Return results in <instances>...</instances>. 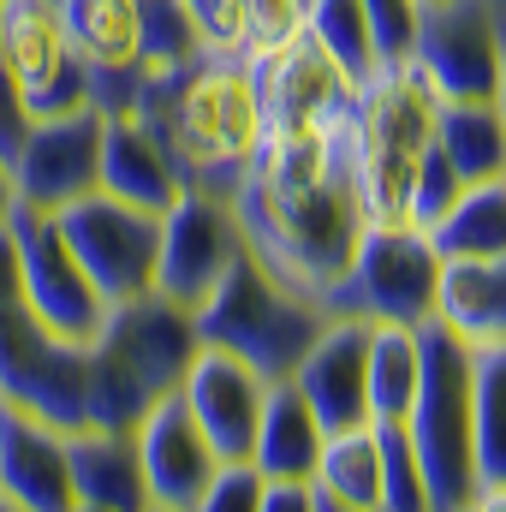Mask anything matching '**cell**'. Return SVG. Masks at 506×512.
<instances>
[{"instance_id":"obj_37","label":"cell","mask_w":506,"mask_h":512,"mask_svg":"<svg viewBox=\"0 0 506 512\" xmlns=\"http://www.w3.org/2000/svg\"><path fill=\"white\" fill-rule=\"evenodd\" d=\"M24 131H30V102H24L18 78L6 72V60H0V161H12V155H18Z\"/></svg>"},{"instance_id":"obj_1","label":"cell","mask_w":506,"mask_h":512,"mask_svg":"<svg viewBox=\"0 0 506 512\" xmlns=\"http://www.w3.org/2000/svg\"><path fill=\"white\" fill-rule=\"evenodd\" d=\"M233 215L245 245L322 304L370 227L352 167V114L322 131H262V149L233 185Z\"/></svg>"},{"instance_id":"obj_5","label":"cell","mask_w":506,"mask_h":512,"mask_svg":"<svg viewBox=\"0 0 506 512\" xmlns=\"http://www.w3.org/2000/svg\"><path fill=\"white\" fill-rule=\"evenodd\" d=\"M191 322H197V340L203 346H221V352L245 358L256 376L280 382V376L298 370V358L322 334L328 310L310 292H298L292 280H280L245 245V251L227 262V274L203 292V304L191 310Z\"/></svg>"},{"instance_id":"obj_18","label":"cell","mask_w":506,"mask_h":512,"mask_svg":"<svg viewBox=\"0 0 506 512\" xmlns=\"http://www.w3.org/2000/svg\"><path fill=\"white\" fill-rule=\"evenodd\" d=\"M179 393H185L191 417L203 423V435H209V447L221 459H251L256 417H262V399H268V376H256L245 358H233L221 346H197Z\"/></svg>"},{"instance_id":"obj_27","label":"cell","mask_w":506,"mask_h":512,"mask_svg":"<svg viewBox=\"0 0 506 512\" xmlns=\"http://www.w3.org/2000/svg\"><path fill=\"white\" fill-rule=\"evenodd\" d=\"M417 328L411 322H370V358H364V405L370 423H399L417 393Z\"/></svg>"},{"instance_id":"obj_34","label":"cell","mask_w":506,"mask_h":512,"mask_svg":"<svg viewBox=\"0 0 506 512\" xmlns=\"http://www.w3.org/2000/svg\"><path fill=\"white\" fill-rule=\"evenodd\" d=\"M459 191H465V179L453 173V161H447L441 149H429V155H423V167H417V179H411L405 227H423V233H429V227H435V215H441Z\"/></svg>"},{"instance_id":"obj_20","label":"cell","mask_w":506,"mask_h":512,"mask_svg":"<svg viewBox=\"0 0 506 512\" xmlns=\"http://www.w3.org/2000/svg\"><path fill=\"white\" fill-rule=\"evenodd\" d=\"M66 459H72V512H149L131 429L78 423L66 429Z\"/></svg>"},{"instance_id":"obj_8","label":"cell","mask_w":506,"mask_h":512,"mask_svg":"<svg viewBox=\"0 0 506 512\" xmlns=\"http://www.w3.org/2000/svg\"><path fill=\"white\" fill-rule=\"evenodd\" d=\"M435 280L441 251L429 245L423 227L405 221H370L346 274L328 286L322 310L328 316H370V322H429L435 316Z\"/></svg>"},{"instance_id":"obj_32","label":"cell","mask_w":506,"mask_h":512,"mask_svg":"<svg viewBox=\"0 0 506 512\" xmlns=\"http://www.w3.org/2000/svg\"><path fill=\"white\" fill-rule=\"evenodd\" d=\"M381 441V512H429V483H423V459L405 441L399 423H376Z\"/></svg>"},{"instance_id":"obj_15","label":"cell","mask_w":506,"mask_h":512,"mask_svg":"<svg viewBox=\"0 0 506 512\" xmlns=\"http://www.w3.org/2000/svg\"><path fill=\"white\" fill-rule=\"evenodd\" d=\"M102 126L108 114L102 108H72V114H48V120H30L18 155H12V185H18V203L24 209H66L72 197L96 191L102 179Z\"/></svg>"},{"instance_id":"obj_33","label":"cell","mask_w":506,"mask_h":512,"mask_svg":"<svg viewBox=\"0 0 506 512\" xmlns=\"http://www.w3.org/2000/svg\"><path fill=\"white\" fill-rule=\"evenodd\" d=\"M292 30H304V0H245L239 6V60L286 42Z\"/></svg>"},{"instance_id":"obj_31","label":"cell","mask_w":506,"mask_h":512,"mask_svg":"<svg viewBox=\"0 0 506 512\" xmlns=\"http://www.w3.org/2000/svg\"><path fill=\"white\" fill-rule=\"evenodd\" d=\"M137 18H143V36H137L143 66H185L203 54V30L185 0H137Z\"/></svg>"},{"instance_id":"obj_25","label":"cell","mask_w":506,"mask_h":512,"mask_svg":"<svg viewBox=\"0 0 506 512\" xmlns=\"http://www.w3.org/2000/svg\"><path fill=\"white\" fill-rule=\"evenodd\" d=\"M435 149L453 161L465 185L506 179V114L495 102H441L435 108Z\"/></svg>"},{"instance_id":"obj_4","label":"cell","mask_w":506,"mask_h":512,"mask_svg":"<svg viewBox=\"0 0 506 512\" xmlns=\"http://www.w3.org/2000/svg\"><path fill=\"white\" fill-rule=\"evenodd\" d=\"M435 108L441 90L429 72L405 60H381L376 72L358 84L352 102V167H358V197L370 221H405L411 179L423 155L435 149Z\"/></svg>"},{"instance_id":"obj_28","label":"cell","mask_w":506,"mask_h":512,"mask_svg":"<svg viewBox=\"0 0 506 512\" xmlns=\"http://www.w3.org/2000/svg\"><path fill=\"white\" fill-rule=\"evenodd\" d=\"M429 245L441 256H501L506 251V179L465 185L429 227Z\"/></svg>"},{"instance_id":"obj_14","label":"cell","mask_w":506,"mask_h":512,"mask_svg":"<svg viewBox=\"0 0 506 512\" xmlns=\"http://www.w3.org/2000/svg\"><path fill=\"white\" fill-rule=\"evenodd\" d=\"M0 60L18 78L30 120L72 114L90 102V66L72 54L54 0H6L0 12Z\"/></svg>"},{"instance_id":"obj_23","label":"cell","mask_w":506,"mask_h":512,"mask_svg":"<svg viewBox=\"0 0 506 512\" xmlns=\"http://www.w3.org/2000/svg\"><path fill=\"white\" fill-rule=\"evenodd\" d=\"M322 417L310 411V399L286 382H268V399H262V417H256V441H251V465L262 477H298L310 483L316 477V459H322Z\"/></svg>"},{"instance_id":"obj_12","label":"cell","mask_w":506,"mask_h":512,"mask_svg":"<svg viewBox=\"0 0 506 512\" xmlns=\"http://www.w3.org/2000/svg\"><path fill=\"white\" fill-rule=\"evenodd\" d=\"M501 30L506 24L489 0H423L411 60L429 72L441 102H495Z\"/></svg>"},{"instance_id":"obj_26","label":"cell","mask_w":506,"mask_h":512,"mask_svg":"<svg viewBox=\"0 0 506 512\" xmlns=\"http://www.w3.org/2000/svg\"><path fill=\"white\" fill-rule=\"evenodd\" d=\"M54 12L84 66H137V0H54Z\"/></svg>"},{"instance_id":"obj_21","label":"cell","mask_w":506,"mask_h":512,"mask_svg":"<svg viewBox=\"0 0 506 512\" xmlns=\"http://www.w3.org/2000/svg\"><path fill=\"white\" fill-rule=\"evenodd\" d=\"M435 322L453 328L465 346H501L506 340V251L501 256H441Z\"/></svg>"},{"instance_id":"obj_16","label":"cell","mask_w":506,"mask_h":512,"mask_svg":"<svg viewBox=\"0 0 506 512\" xmlns=\"http://www.w3.org/2000/svg\"><path fill=\"white\" fill-rule=\"evenodd\" d=\"M137 459H143V489H149V507L155 512H197L203 507V489L209 477L221 471V453L209 447L203 423L191 417L185 393H161L137 423Z\"/></svg>"},{"instance_id":"obj_7","label":"cell","mask_w":506,"mask_h":512,"mask_svg":"<svg viewBox=\"0 0 506 512\" xmlns=\"http://www.w3.org/2000/svg\"><path fill=\"white\" fill-rule=\"evenodd\" d=\"M0 399L78 429L90 423V346L60 340L18 286V256L0 227Z\"/></svg>"},{"instance_id":"obj_6","label":"cell","mask_w":506,"mask_h":512,"mask_svg":"<svg viewBox=\"0 0 506 512\" xmlns=\"http://www.w3.org/2000/svg\"><path fill=\"white\" fill-rule=\"evenodd\" d=\"M417 393L399 417L405 441L423 459L429 512H465L477 489V453H471V346L441 328L435 316L417 322Z\"/></svg>"},{"instance_id":"obj_17","label":"cell","mask_w":506,"mask_h":512,"mask_svg":"<svg viewBox=\"0 0 506 512\" xmlns=\"http://www.w3.org/2000/svg\"><path fill=\"white\" fill-rule=\"evenodd\" d=\"M0 495L12 512H72L66 429L0 399Z\"/></svg>"},{"instance_id":"obj_41","label":"cell","mask_w":506,"mask_h":512,"mask_svg":"<svg viewBox=\"0 0 506 512\" xmlns=\"http://www.w3.org/2000/svg\"><path fill=\"white\" fill-rule=\"evenodd\" d=\"M0 12H6V0H0Z\"/></svg>"},{"instance_id":"obj_19","label":"cell","mask_w":506,"mask_h":512,"mask_svg":"<svg viewBox=\"0 0 506 512\" xmlns=\"http://www.w3.org/2000/svg\"><path fill=\"white\" fill-rule=\"evenodd\" d=\"M364 358H370V316H328L322 334L304 346L298 370L286 382L310 399L322 429H352L370 423L364 405Z\"/></svg>"},{"instance_id":"obj_11","label":"cell","mask_w":506,"mask_h":512,"mask_svg":"<svg viewBox=\"0 0 506 512\" xmlns=\"http://www.w3.org/2000/svg\"><path fill=\"white\" fill-rule=\"evenodd\" d=\"M256 78V102H262V131H322L340 126L358 102V78L310 36L292 30L286 42L262 48L245 60Z\"/></svg>"},{"instance_id":"obj_35","label":"cell","mask_w":506,"mask_h":512,"mask_svg":"<svg viewBox=\"0 0 506 512\" xmlns=\"http://www.w3.org/2000/svg\"><path fill=\"white\" fill-rule=\"evenodd\" d=\"M358 6H364V18H370L376 60H405V54H411V36H417L423 0H358Z\"/></svg>"},{"instance_id":"obj_38","label":"cell","mask_w":506,"mask_h":512,"mask_svg":"<svg viewBox=\"0 0 506 512\" xmlns=\"http://www.w3.org/2000/svg\"><path fill=\"white\" fill-rule=\"evenodd\" d=\"M18 215V185H12V161H0V227Z\"/></svg>"},{"instance_id":"obj_39","label":"cell","mask_w":506,"mask_h":512,"mask_svg":"<svg viewBox=\"0 0 506 512\" xmlns=\"http://www.w3.org/2000/svg\"><path fill=\"white\" fill-rule=\"evenodd\" d=\"M495 108L506 114V30H501V84H495Z\"/></svg>"},{"instance_id":"obj_9","label":"cell","mask_w":506,"mask_h":512,"mask_svg":"<svg viewBox=\"0 0 506 512\" xmlns=\"http://www.w3.org/2000/svg\"><path fill=\"white\" fill-rule=\"evenodd\" d=\"M6 239H12V256H18V286L30 298V310L72 346H90L108 322V298L102 286L84 274V262L72 256L60 221L48 209H24L6 221Z\"/></svg>"},{"instance_id":"obj_24","label":"cell","mask_w":506,"mask_h":512,"mask_svg":"<svg viewBox=\"0 0 506 512\" xmlns=\"http://www.w3.org/2000/svg\"><path fill=\"white\" fill-rule=\"evenodd\" d=\"M316 512H381V441L376 423L328 429L316 477H310Z\"/></svg>"},{"instance_id":"obj_30","label":"cell","mask_w":506,"mask_h":512,"mask_svg":"<svg viewBox=\"0 0 506 512\" xmlns=\"http://www.w3.org/2000/svg\"><path fill=\"white\" fill-rule=\"evenodd\" d=\"M304 30L364 84L370 72H376V36H370V18H364V6L358 0H304Z\"/></svg>"},{"instance_id":"obj_36","label":"cell","mask_w":506,"mask_h":512,"mask_svg":"<svg viewBox=\"0 0 506 512\" xmlns=\"http://www.w3.org/2000/svg\"><path fill=\"white\" fill-rule=\"evenodd\" d=\"M256 501H262V471L251 459H221L197 512H256Z\"/></svg>"},{"instance_id":"obj_2","label":"cell","mask_w":506,"mask_h":512,"mask_svg":"<svg viewBox=\"0 0 506 512\" xmlns=\"http://www.w3.org/2000/svg\"><path fill=\"white\" fill-rule=\"evenodd\" d=\"M131 114L167 149L185 191L233 197L251 155L262 149V102L239 54L203 48L185 66H143V90Z\"/></svg>"},{"instance_id":"obj_13","label":"cell","mask_w":506,"mask_h":512,"mask_svg":"<svg viewBox=\"0 0 506 512\" xmlns=\"http://www.w3.org/2000/svg\"><path fill=\"white\" fill-rule=\"evenodd\" d=\"M245 251L233 197L215 191H179L161 209V256H155V292L197 310L203 292L227 274V262Z\"/></svg>"},{"instance_id":"obj_40","label":"cell","mask_w":506,"mask_h":512,"mask_svg":"<svg viewBox=\"0 0 506 512\" xmlns=\"http://www.w3.org/2000/svg\"><path fill=\"white\" fill-rule=\"evenodd\" d=\"M489 6H495V12H501V24H506V0H489Z\"/></svg>"},{"instance_id":"obj_22","label":"cell","mask_w":506,"mask_h":512,"mask_svg":"<svg viewBox=\"0 0 506 512\" xmlns=\"http://www.w3.org/2000/svg\"><path fill=\"white\" fill-rule=\"evenodd\" d=\"M96 191H108V197H120V203H137V209L161 215L185 185H179L167 149L149 137V126H143L137 114H114V120L102 126V179H96Z\"/></svg>"},{"instance_id":"obj_29","label":"cell","mask_w":506,"mask_h":512,"mask_svg":"<svg viewBox=\"0 0 506 512\" xmlns=\"http://www.w3.org/2000/svg\"><path fill=\"white\" fill-rule=\"evenodd\" d=\"M471 453L477 483H506V340L471 346Z\"/></svg>"},{"instance_id":"obj_10","label":"cell","mask_w":506,"mask_h":512,"mask_svg":"<svg viewBox=\"0 0 506 512\" xmlns=\"http://www.w3.org/2000/svg\"><path fill=\"white\" fill-rule=\"evenodd\" d=\"M60 233L72 256L84 262V274L102 286L108 304L155 292V256H161V215L120 203L108 191H84L66 209H54Z\"/></svg>"},{"instance_id":"obj_3","label":"cell","mask_w":506,"mask_h":512,"mask_svg":"<svg viewBox=\"0 0 506 512\" xmlns=\"http://www.w3.org/2000/svg\"><path fill=\"white\" fill-rule=\"evenodd\" d=\"M197 346L191 310L161 292L108 304V322L90 340V423L131 429L161 393L185 382Z\"/></svg>"}]
</instances>
